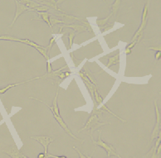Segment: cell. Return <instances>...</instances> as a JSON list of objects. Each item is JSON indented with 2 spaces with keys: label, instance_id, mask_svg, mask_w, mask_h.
<instances>
[{
  "label": "cell",
  "instance_id": "4fadbf2b",
  "mask_svg": "<svg viewBox=\"0 0 161 158\" xmlns=\"http://www.w3.org/2000/svg\"><path fill=\"white\" fill-rule=\"evenodd\" d=\"M0 40H7V41H15V42H20L21 40L17 39L15 37H10V36H0Z\"/></svg>",
  "mask_w": 161,
  "mask_h": 158
},
{
  "label": "cell",
  "instance_id": "ac0fdd59",
  "mask_svg": "<svg viewBox=\"0 0 161 158\" xmlns=\"http://www.w3.org/2000/svg\"><path fill=\"white\" fill-rule=\"evenodd\" d=\"M48 157H52V158H67L65 156H55V155H52V154H49L48 153L47 154V158Z\"/></svg>",
  "mask_w": 161,
  "mask_h": 158
},
{
  "label": "cell",
  "instance_id": "7402d4cb",
  "mask_svg": "<svg viewBox=\"0 0 161 158\" xmlns=\"http://www.w3.org/2000/svg\"><path fill=\"white\" fill-rule=\"evenodd\" d=\"M160 57H161V50L160 51H156V53H155V59L157 60H159V59H160Z\"/></svg>",
  "mask_w": 161,
  "mask_h": 158
},
{
  "label": "cell",
  "instance_id": "603a6c76",
  "mask_svg": "<svg viewBox=\"0 0 161 158\" xmlns=\"http://www.w3.org/2000/svg\"><path fill=\"white\" fill-rule=\"evenodd\" d=\"M38 158H47V154H45L44 152L39 153L38 156Z\"/></svg>",
  "mask_w": 161,
  "mask_h": 158
},
{
  "label": "cell",
  "instance_id": "8fae6325",
  "mask_svg": "<svg viewBox=\"0 0 161 158\" xmlns=\"http://www.w3.org/2000/svg\"><path fill=\"white\" fill-rule=\"evenodd\" d=\"M120 54H117L115 56H112V57L109 58V62L107 64V67H111L112 65H116L120 62Z\"/></svg>",
  "mask_w": 161,
  "mask_h": 158
},
{
  "label": "cell",
  "instance_id": "277c9868",
  "mask_svg": "<svg viewBox=\"0 0 161 158\" xmlns=\"http://www.w3.org/2000/svg\"><path fill=\"white\" fill-rule=\"evenodd\" d=\"M31 138L38 142L41 145L43 146V148H44V153L45 154L48 153V146H49V144L54 142V139H52V138L47 137V136H33V137H31Z\"/></svg>",
  "mask_w": 161,
  "mask_h": 158
},
{
  "label": "cell",
  "instance_id": "ba28073f",
  "mask_svg": "<svg viewBox=\"0 0 161 158\" xmlns=\"http://www.w3.org/2000/svg\"><path fill=\"white\" fill-rule=\"evenodd\" d=\"M40 77H37V78H34L33 80H37V79H39ZM33 80H31V81H33ZM31 81H25V82H22V83H17V84H13V85H9V86H6L5 88H3L0 90V94H4L5 92H7L8 90H9L10 89L13 88V87H15V86H20L22 84H25L27 82H29Z\"/></svg>",
  "mask_w": 161,
  "mask_h": 158
},
{
  "label": "cell",
  "instance_id": "5b68a950",
  "mask_svg": "<svg viewBox=\"0 0 161 158\" xmlns=\"http://www.w3.org/2000/svg\"><path fill=\"white\" fill-rule=\"evenodd\" d=\"M53 116H54V118H55L56 120H57V122H58V123H59V124H60L61 127H62V128H63V130L65 131L66 133H67L68 135H70L71 137V138H75L76 140H78V141L80 140V139L76 138V136L74 135L73 133H71V130H70V129H69V128H68L67 125V124H66V123H64V121H63V119H62V117H61V116L56 115V114L54 113H53Z\"/></svg>",
  "mask_w": 161,
  "mask_h": 158
},
{
  "label": "cell",
  "instance_id": "30bf717a",
  "mask_svg": "<svg viewBox=\"0 0 161 158\" xmlns=\"http://www.w3.org/2000/svg\"><path fill=\"white\" fill-rule=\"evenodd\" d=\"M38 14L40 16V18L41 19H43L44 22L48 23V25L52 28V25H51V23H50V15L48 14V13L47 12H43V13H40V12H38Z\"/></svg>",
  "mask_w": 161,
  "mask_h": 158
},
{
  "label": "cell",
  "instance_id": "d6986e66",
  "mask_svg": "<svg viewBox=\"0 0 161 158\" xmlns=\"http://www.w3.org/2000/svg\"><path fill=\"white\" fill-rule=\"evenodd\" d=\"M73 148H74V149H75V150L76 151V152L78 153V155H79V157H80V158H88V157H87V156H86V155H84V154H82V153L80 152V150H79V149H77V148L76 147H73Z\"/></svg>",
  "mask_w": 161,
  "mask_h": 158
},
{
  "label": "cell",
  "instance_id": "3957f363",
  "mask_svg": "<svg viewBox=\"0 0 161 158\" xmlns=\"http://www.w3.org/2000/svg\"><path fill=\"white\" fill-rule=\"evenodd\" d=\"M2 152L8 154L12 158H22L23 153L16 146H6L4 147L0 148Z\"/></svg>",
  "mask_w": 161,
  "mask_h": 158
},
{
  "label": "cell",
  "instance_id": "ffe728a7",
  "mask_svg": "<svg viewBox=\"0 0 161 158\" xmlns=\"http://www.w3.org/2000/svg\"><path fill=\"white\" fill-rule=\"evenodd\" d=\"M55 40H56V37H53L52 38V39H51V41H50V44H49V46H48V49H49V50H48V54H49V51H50V50H51V48H52V46H53V43H54V42H55Z\"/></svg>",
  "mask_w": 161,
  "mask_h": 158
},
{
  "label": "cell",
  "instance_id": "83f0119b",
  "mask_svg": "<svg viewBox=\"0 0 161 158\" xmlns=\"http://www.w3.org/2000/svg\"><path fill=\"white\" fill-rule=\"evenodd\" d=\"M22 158H28V156H26L24 155V154H23V156H22Z\"/></svg>",
  "mask_w": 161,
  "mask_h": 158
},
{
  "label": "cell",
  "instance_id": "4316f807",
  "mask_svg": "<svg viewBox=\"0 0 161 158\" xmlns=\"http://www.w3.org/2000/svg\"><path fill=\"white\" fill-rule=\"evenodd\" d=\"M131 53V50H130V49H126V55H130Z\"/></svg>",
  "mask_w": 161,
  "mask_h": 158
},
{
  "label": "cell",
  "instance_id": "44dd1931",
  "mask_svg": "<svg viewBox=\"0 0 161 158\" xmlns=\"http://www.w3.org/2000/svg\"><path fill=\"white\" fill-rule=\"evenodd\" d=\"M53 68H52V65H51V63L49 62V60H48V74H51V73L53 72Z\"/></svg>",
  "mask_w": 161,
  "mask_h": 158
},
{
  "label": "cell",
  "instance_id": "8992f818",
  "mask_svg": "<svg viewBox=\"0 0 161 158\" xmlns=\"http://www.w3.org/2000/svg\"><path fill=\"white\" fill-rule=\"evenodd\" d=\"M16 4H17V9H16V14H15V17L13 18V21L12 24H11V27L13 25V23H15L16 20L18 19V18L19 17L20 15H22L24 12H27V11H29L27 7H26L24 4H22V3H19V1H15Z\"/></svg>",
  "mask_w": 161,
  "mask_h": 158
},
{
  "label": "cell",
  "instance_id": "7c38bea8",
  "mask_svg": "<svg viewBox=\"0 0 161 158\" xmlns=\"http://www.w3.org/2000/svg\"><path fill=\"white\" fill-rule=\"evenodd\" d=\"M67 28H72L74 32H77V33H83L85 31H87V28H85L82 25H70L67 26Z\"/></svg>",
  "mask_w": 161,
  "mask_h": 158
},
{
  "label": "cell",
  "instance_id": "9a60e30c",
  "mask_svg": "<svg viewBox=\"0 0 161 158\" xmlns=\"http://www.w3.org/2000/svg\"><path fill=\"white\" fill-rule=\"evenodd\" d=\"M94 94H95V99H96V100L97 101V103H102V98H101V96L98 94V92L96 90H95L94 91Z\"/></svg>",
  "mask_w": 161,
  "mask_h": 158
},
{
  "label": "cell",
  "instance_id": "2e32d148",
  "mask_svg": "<svg viewBox=\"0 0 161 158\" xmlns=\"http://www.w3.org/2000/svg\"><path fill=\"white\" fill-rule=\"evenodd\" d=\"M50 23H51V25H52V24H53V25H56V24H58V23H63V22L61 20H58V19H57V18H51Z\"/></svg>",
  "mask_w": 161,
  "mask_h": 158
},
{
  "label": "cell",
  "instance_id": "6da1fadb",
  "mask_svg": "<svg viewBox=\"0 0 161 158\" xmlns=\"http://www.w3.org/2000/svg\"><path fill=\"white\" fill-rule=\"evenodd\" d=\"M107 123H100L99 122V118L96 115H92L90 117L89 120L87 121V123L85 124L83 128H81L80 130H79V133L83 130H88L89 131V135L91 137V139H93L92 138V133L96 129H97L98 128L101 127V126L106 125Z\"/></svg>",
  "mask_w": 161,
  "mask_h": 158
},
{
  "label": "cell",
  "instance_id": "7a4b0ae2",
  "mask_svg": "<svg viewBox=\"0 0 161 158\" xmlns=\"http://www.w3.org/2000/svg\"><path fill=\"white\" fill-rule=\"evenodd\" d=\"M91 141L93 142V143L96 146H98L100 147L103 148L104 150L106 151V153H107V157H111L112 156H116L118 158H121L120 155H118V153L116 151V150L113 147V146L111 145V144H108V143H105L102 138H101V132L100 131V133H99V138L98 141H94L93 139H91Z\"/></svg>",
  "mask_w": 161,
  "mask_h": 158
},
{
  "label": "cell",
  "instance_id": "52a82bcc",
  "mask_svg": "<svg viewBox=\"0 0 161 158\" xmlns=\"http://www.w3.org/2000/svg\"><path fill=\"white\" fill-rule=\"evenodd\" d=\"M148 8H149V2L145 5L143 10V14H142V22H141V25L139 28L140 31H143L145 26L146 25V21H147V15H148Z\"/></svg>",
  "mask_w": 161,
  "mask_h": 158
},
{
  "label": "cell",
  "instance_id": "5bb4252c",
  "mask_svg": "<svg viewBox=\"0 0 161 158\" xmlns=\"http://www.w3.org/2000/svg\"><path fill=\"white\" fill-rule=\"evenodd\" d=\"M74 37H75V32H71L68 35V39H69V46H70V48L72 47L73 44V39H74Z\"/></svg>",
  "mask_w": 161,
  "mask_h": 158
},
{
  "label": "cell",
  "instance_id": "484cf974",
  "mask_svg": "<svg viewBox=\"0 0 161 158\" xmlns=\"http://www.w3.org/2000/svg\"><path fill=\"white\" fill-rule=\"evenodd\" d=\"M64 75H65V77H67V76L71 75L70 71H66V72H64Z\"/></svg>",
  "mask_w": 161,
  "mask_h": 158
},
{
  "label": "cell",
  "instance_id": "9c48e42d",
  "mask_svg": "<svg viewBox=\"0 0 161 158\" xmlns=\"http://www.w3.org/2000/svg\"><path fill=\"white\" fill-rule=\"evenodd\" d=\"M38 3H43V4H46V5L49 6V7H51L52 8H53V9H55V10H58V11H61L59 8H58V3H59V1H53V0H52V1H41V2H38Z\"/></svg>",
  "mask_w": 161,
  "mask_h": 158
},
{
  "label": "cell",
  "instance_id": "f546056e",
  "mask_svg": "<svg viewBox=\"0 0 161 158\" xmlns=\"http://www.w3.org/2000/svg\"><path fill=\"white\" fill-rule=\"evenodd\" d=\"M130 158H132V157H130Z\"/></svg>",
  "mask_w": 161,
  "mask_h": 158
},
{
  "label": "cell",
  "instance_id": "e0dca14e",
  "mask_svg": "<svg viewBox=\"0 0 161 158\" xmlns=\"http://www.w3.org/2000/svg\"><path fill=\"white\" fill-rule=\"evenodd\" d=\"M48 9V7H46V6H40V7L35 8L34 11H40V13H43V12H46Z\"/></svg>",
  "mask_w": 161,
  "mask_h": 158
},
{
  "label": "cell",
  "instance_id": "d4e9b609",
  "mask_svg": "<svg viewBox=\"0 0 161 158\" xmlns=\"http://www.w3.org/2000/svg\"><path fill=\"white\" fill-rule=\"evenodd\" d=\"M58 77L60 78V79H62V80H63V79H65V75H64V72H62V74H59V75H58Z\"/></svg>",
  "mask_w": 161,
  "mask_h": 158
},
{
  "label": "cell",
  "instance_id": "cb8c5ba5",
  "mask_svg": "<svg viewBox=\"0 0 161 158\" xmlns=\"http://www.w3.org/2000/svg\"><path fill=\"white\" fill-rule=\"evenodd\" d=\"M150 50H156V51H160V46H158V47H150Z\"/></svg>",
  "mask_w": 161,
  "mask_h": 158
},
{
  "label": "cell",
  "instance_id": "f1b7e54d",
  "mask_svg": "<svg viewBox=\"0 0 161 158\" xmlns=\"http://www.w3.org/2000/svg\"><path fill=\"white\" fill-rule=\"evenodd\" d=\"M87 156V157H88V158H92V157H91V156ZM107 158H110V157H107Z\"/></svg>",
  "mask_w": 161,
  "mask_h": 158
}]
</instances>
